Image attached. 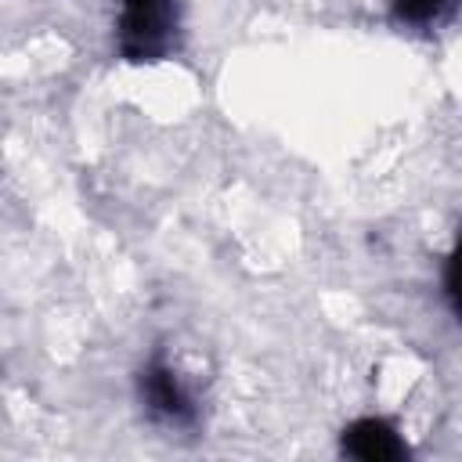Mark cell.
Here are the masks:
<instances>
[{
    "mask_svg": "<svg viewBox=\"0 0 462 462\" xmlns=\"http://www.w3.org/2000/svg\"><path fill=\"white\" fill-rule=\"evenodd\" d=\"M343 455L361 462H397L408 458V444L386 419H357L343 430Z\"/></svg>",
    "mask_w": 462,
    "mask_h": 462,
    "instance_id": "obj_3",
    "label": "cell"
},
{
    "mask_svg": "<svg viewBox=\"0 0 462 462\" xmlns=\"http://www.w3.org/2000/svg\"><path fill=\"white\" fill-rule=\"evenodd\" d=\"M141 401H144V408H148L155 419H162V422L184 426V422L195 419V404H191L188 390L180 386L177 372H173L162 357H155V361L144 365V372H141Z\"/></svg>",
    "mask_w": 462,
    "mask_h": 462,
    "instance_id": "obj_2",
    "label": "cell"
},
{
    "mask_svg": "<svg viewBox=\"0 0 462 462\" xmlns=\"http://www.w3.org/2000/svg\"><path fill=\"white\" fill-rule=\"evenodd\" d=\"M444 292H448L451 310L462 318V231H458L455 249H451V256H448V263H444Z\"/></svg>",
    "mask_w": 462,
    "mask_h": 462,
    "instance_id": "obj_5",
    "label": "cell"
},
{
    "mask_svg": "<svg viewBox=\"0 0 462 462\" xmlns=\"http://www.w3.org/2000/svg\"><path fill=\"white\" fill-rule=\"evenodd\" d=\"M177 29L173 0H119V51L126 61H159Z\"/></svg>",
    "mask_w": 462,
    "mask_h": 462,
    "instance_id": "obj_1",
    "label": "cell"
},
{
    "mask_svg": "<svg viewBox=\"0 0 462 462\" xmlns=\"http://www.w3.org/2000/svg\"><path fill=\"white\" fill-rule=\"evenodd\" d=\"M455 0H390V11L397 22H408V25H426V22H437Z\"/></svg>",
    "mask_w": 462,
    "mask_h": 462,
    "instance_id": "obj_4",
    "label": "cell"
}]
</instances>
